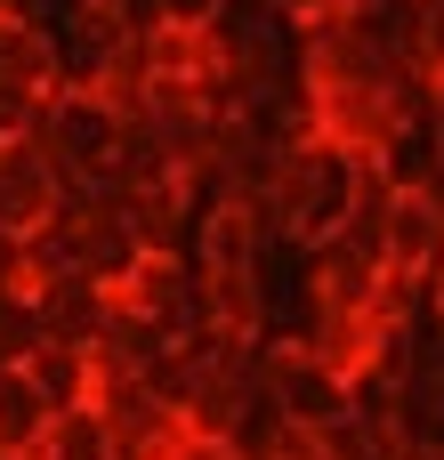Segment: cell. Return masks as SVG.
Here are the masks:
<instances>
[{"mask_svg": "<svg viewBox=\"0 0 444 460\" xmlns=\"http://www.w3.org/2000/svg\"><path fill=\"white\" fill-rule=\"evenodd\" d=\"M113 137H121V113H113L97 89H49L40 146H49L57 178H97V170L113 162Z\"/></svg>", "mask_w": 444, "mask_h": 460, "instance_id": "6da1fadb", "label": "cell"}, {"mask_svg": "<svg viewBox=\"0 0 444 460\" xmlns=\"http://www.w3.org/2000/svg\"><path fill=\"white\" fill-rule=\"evenodd\" d=\"M267 404L283 429H332L348 412V372H332L324 356H299V348H267Z\"/></svg>", "mask_w": 444, "mask_h": 460, "instance_id": "7a4b0ae2", "label": "cell"}, {"mask_svg": "<svg viewBox=\"0 0 444 460\" xmlns=\"http://www.w3.org/2000/svg\"><path fill=\"white\" fill-rule=\"evenodd\" d=\"M259 259H267V218L251 202H235V194H202L186 267L194 275H259Z\"/></svg>", "mask_w": 444, "mask_h": 460, "instance_id": "3957f363", "label": "cell"}, {"mask_svg": "<svg viewBox=\"0 0 444 460\" xmlns=\"http://www.w3.org/2000/svg\"><path fill=\"white\" fill-rule=\"evenodd\" d=\"M57 162H49V146L40 137H16V146H0V243H24L32 226H49V210H57Z\"/></svg>", "mask_w": 444, "mask_h": 460, "instance_id": "277c9868", "label": "cell"}, {"mask_svg": "<svg viewBox=\"0 0 444 460\" xmlns=\"http://www.w3.org/2000/svg\"><path fill=\"white\" fill-rule=\"evenodd\" d=\"M24 307H32V323H40V340H57V348H97V332H105V315H113V291L105 283H89V275H57V283H32L24 291Z\"/></svg>", "mask_w": 444, "mask_h": 460, "instance_id": "5b68a950", "label": "cell"}, {"mask_svg": "<svg viewBox=\"0 0 444 460\" xmlns=\"http://www.w3.org/2000/svg\"><path fill=\"white\" fill-rule=\"evenodd\" d=\"M73 243H81V275H89V283H105L113 299H121V283L146 267V251H138V234H129V218H121V210L81 218V226H73Z\"/></svg>", "mask_w": 444, "mask_h": 460, "instance_id": "8992f818", "label": "cell"}, {"mask_svg": "<svg viewBox=\"0 0 444 460\" xmlns=\"http://www.w3.org/2000/svg\"><path fill=\"white\" fill-rule=\"evenodd\" d=\"M16 372L32 380V396L49 404V420H57V412H81V404H89V388H97V364H89L81 348H57V340H40Z\"/></svg>", "mask_w": 444, "mask_h": 460, "instance_id": "52a82bcc", "label": "cell"}, {"mask_svg": "<svg viewBox=\"0 0 444 460\" xmlns=\"http://www.w3.org/2000/svg\"><path fill=\"white\" fill-rule=\"evenodd\" d=\"M0 81H16V89H57V65H49V24H40V16L0 8Z\"/></svg>", "mask_w": 444, "mask_h": 460, "instance_id": "ba28073f", "label": "cell"}, {"mask_svg": "<svg viewBox=\"0 0 444 460\" xmlns=\"http://www.w3.org/2000/svg\"><path fill=\"white\" fill-rule=\"evenodd\" d=\"M49 437V404L32 396V380L16 364H0V460H32Z\"/></svg>", "mask_w": 444, "mask_h": 460, "instance_id": "9c48e42d", "label": "cell"}, {"mask_svg": "<svg viewBox=\"0 0 444 460\" xmlns=\"http://www.w3.org/2000/svg\"><path fill=\"white\" fill-rule=\"evenodd\" d=\"M32 460H113V437H105V420L81 404V412H57V420H49V437H40Z\"/></svg>", "mask_w": 444, "mask_h": 460, "instance_id": "30bf717a", "label": "cell"}, {"mask_svg": "<svg viewBox=\"0 0 444 460\" xmlns=\"http://www.w3.org/2000/svg\"><path fill=\"white\" fill-rule=\"evenodd\" d=\"M40 121H49V89H16V81H0V146L40 137Z\"/></svg>", "mask_w": 444, "mask_h": 460, "instance_id": "8fae6325", "label": "cell"}, {"mask_svg": "<svg viewBox=\"0 0 444 460\" xmlns=\"http://www.w3.org/2000/svg\"><path fill=\"white\" fill-rule=\"evenodd\" d=\"M162 460H235V445H210V437H178Z\"/></svg>", "mask_w": 444, "mask_h": 460, "instance_id": "7c38bea8", "label": "cell"}, {"mask_svg": "<svg viewBox=\"0 0 444 460\" xmlns=\"http://www.w3.org/2000/svg\"><path fill=\"white\" fill-rule=\"evenodd\" d=\"M8 291H24V275H16V243H0V299Z\"/></svg>", "mask_w": 444, "mask_h": 460, "instance_id": "4fadbf2b", "label": "cell"}, {"mask_svg": "<svg viewBox=\"0 0 444 460\" xmlns=\"http://www.w3.org/2000/svg\"><path fill=\"white\" fill-rule=\"evenodd\" d=\"M0 8H24V0H0Z\"/></svg>", "mask_w": 444, "mask_h": 460, "instance_id": "5bb4252c", "label": "cell"}]
</instances>
